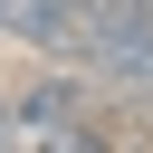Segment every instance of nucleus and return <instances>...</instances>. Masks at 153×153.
<instances>
[{
    "label": "nucleus",
    "instance_id": "obj_1",
    "mask_svg": "<svg viewBox=\"0 0 153 153\" xmlns=\"http://www.w3.org/2000/svg\"><path fill=\"white\" fill-rule=\"evenodd\" d=\"M0 38H19V48H38V57H67L76 0H0Z\"/></svg>",
    "mask_w": 153,
    "mask_h": 153
},
{
    "label": "nucleus",
    "instance_id": "obj_2",
    "mask_svg": "<svg viewBox=\"0 0 153 153\" xmlns=\"http://www.w3.org/2000/svg\"><path fill=\"white\" fill-rule=\"evenodd\" d=\"M134 115H143V134H153V96H143V105H134Z\"/></svg>",
    "mask_w": 153,
    "mask_h": 153
}]
</instances>
